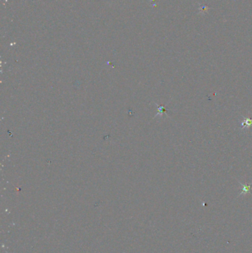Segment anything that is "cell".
Segmentation results:
<instances>
[{
	"mask_svg": "<svg viewBox=\"0 0 252 253\" xmlns=\"http://www.w3.org/2000/svg\"><path fill=\"white\" fill-rule=\"evenodd\" d=\"M241 126H242V127H241L242 130V129H248L250 126H252V119L244 117V120H243V122H242V124H241Z\"/></svg>",
	"mask_w": 252,
	"mask_h": 253,
	"instance_id": "obj_1",
	"label": "cell"
},
{
	"mask_svg": "<svg viewBox=\"0 0 252 253\" xmlns=\"http://www.w3.org/2000/svg\"><path fill=\"white\" fill-rule=\"evenodd\" d=\"M239 184H241L242 186V192H241L240 195H246V194L249 193L251 191V186L250 184H242L241 182H239Z\"/></svg>",
	"mask_w": 252,
	"mask_h": 253,
	"instance_id": "obj_2",
	"label": "cell"
},
{
	"mask_svg": "<svg viewBox=\"0 0 252 253\" xmlns=\"http://www.w3.org/2000/svg\"><path fill=\"white\" fill-rule=\"evenodd\" d=\"M159 113H160L161 114V115H163V114H164V113L166 111V109H165V106H161V107H159Z\"/></svg>",
	"mask_w": 252,
	"mask_h": 253,
	"instance_id": "obj_3",
	"label": "cell"
}]
</instances>
